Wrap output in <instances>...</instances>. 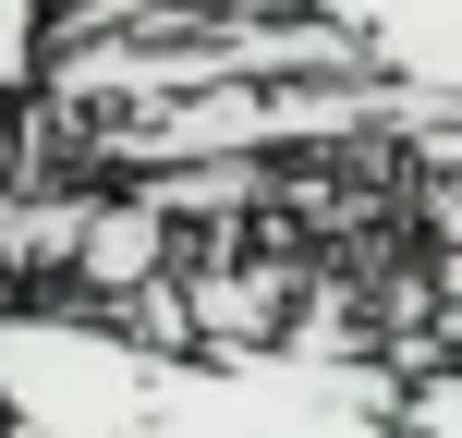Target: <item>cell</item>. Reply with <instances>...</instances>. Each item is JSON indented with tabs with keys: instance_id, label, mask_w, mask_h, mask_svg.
Returning <instances> with one entry per match:
<instances>
[{
	"instance_id": "6da1fadb",
	"label": "cell",
	"mask_w": 462,
	"mask_h": 438,
	"mask_svg": "<svg viewBox=\"0 0 462 438\" xmlns=\"http://www.w3.org/2000/svg\"><path fill=\"white\" fill-rule=\"evenodd\" d=\"M414 377L353 353H159L86 304L0 293V415L49 438H402Z\"/></svg>"
},
{
	"instance_id": "7a4b0ae2",
	"label": "cell",
	"mask_w": 462,
	"mask_h": 438,
	"mask_svg": "<svg viewBox=\"0 0 462 438\" xmlns=\"http://www.w3.org/2000/svg\"><path fill=\"white\" fill-rule=\"evenodd\" d=\"M304 13H317L377 86L462 110V0H304Z\"/></svg>"
},
{
	"instance_id": "3957f363",
	"label": "cell",
	"mask_w": 462,
	"mask_h": 438,
	"mask_svg": "<svg viewBox=\"0 0 462 438\" xmlns=\"http://www.w3.org/2000/svg\"><path fill=\"white\" fill-rule=\"evenodd\" d=\"M61 268H73V293H86V317L146 304V293H159V268H171V208H159V195H86Z\"/></svg>"
},
{
	"instance_id": "277c9868",
	"label": "cell",
	"mask_w": 462,
	"mask_h": 438,
	"mask_svg": "<svg viewBox=\"0 0 462 438\" xmlns=\"http://www.w3.org/2000/svg\"><path fill=\"white\" fill-rule=\"evenodd\" d=\"M61 0H0V122L24 110V98H49V49H61Z\"/></svg>"
},
{
	"instance_id": "5b68a950",
	"label": "cell",
	"mask_w": 462,
	"mask_h": 438,
	"mask_svg": "<svg viewBox=\"0 0 462 438\" xmlns=\"http://www.w3.org/2000/svg\"><path fill=\"white\" fill-rule=\"evenodd\" d=\"M402 438H462V366L414 377V402H402Z\"/></svg>"
},
{
	"instance_id": "8992f818",
	"label": "cell",
	"mask_w": 462,
	"mask_h": 438,
	"mask_svg": "<svg viewBox=\"0 0 462 438\" xmlns=\"http://www.w3.org/2000/svg\"><path fill=\"white\" fill-rule=\"evenodd\" d=\"M0 438H49V426H24V415H0Z\"/></svg>"
}]
</instances>
